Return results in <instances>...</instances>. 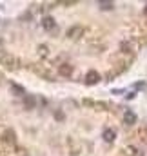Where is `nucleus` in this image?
Segmentation results:
<instances>
[{"mask_svg": "<svg viewBox=\"0 0 147 156\" xmlns=\"http://www.w3.org/2000/svg\"><path fill=\"white\" fill-rule=\"evenodd\" d=\"M0 156H7V154H5V153H2V151H0Z\"/></svg>", "mask_w": 147, "mask_h": 156, "instance_id": "nucleus-1", "label": "nucleus"}]
</instances>
